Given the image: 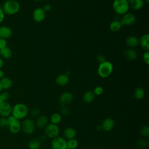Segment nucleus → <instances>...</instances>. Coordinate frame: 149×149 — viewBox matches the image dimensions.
Listing matches in <instances>:
<instances>
[{
    "label": "nucleus",
    "mask_w": 149,
    "mask_h": 149,
    "mask_svg": "<svg viewBox=\"0 0 149 149\" xmlns=\"http://www.w3.org/2000/svg\"><path fill=\"white\" fill-rule=\"evenodd\" d=\"M73 100V95L70 92H64L59 97V101L61 106H65L70 103Z\"/></svg>",
    "instance_id": "12"
},
{
    "label": "nucleus",
    "mask_w": 149,
    "mask_h": 149,
    "mask_svg": "<svg viewBox=\"0 0 149 149\" xmlns=\"http://www.w3.org/2000/svg\"><path fill=\"white\" fill-rule=\"evenodd\" d=\"M40 112V111L38 108H34L31 111V115L33 117H36L39 115Z\"/></svg>",
    "instance_id": "36"
},
{
    "label": "nucleus",
    "mask_w": 149,
    "mask_h": 149,
    "mask_svg": "<svg viewBox=\"0 0 149 149\" xmlns=\"http://www.w3.org/2000/svg\"><path fill=\"white\" fill-rule=\"evenodd\" d=\"M61 113L63 116H68L70 113V109L68 107H66L65 105L61 106Z\"/></svg>",
    "instance_id": "33"
},
{
    "label": "nucleus",
    "mask_w": 149,
    "mask_h": 149,
    "mask_svg": "<svg viewBox=\"0 0 149 149\" xmlns=\"http://www.w3.org/2000/svg\"><path fill=\"white\" fill-rule=\"evenodd\" d=\"M0 84L2 88V90H9L13 85V81L12 79L8 77H3L0 80Z\"/></svg>",
    "instance_id": "16"
},
{
    "label": "nucleus",
    "mask_w": 149,
    "mask_h": 149,
    "mask_svg": "<svg viewBox=\"0 0 149 149\" xmlns=\"http://www.w3.org/2000/svg\"><path fill=\"white\" fill-rule=\"evenodd\" d=\"M12 107L7 101H4L0 104V116L1 117H8L11 115Z\"/></svg>",
    "instance_id": "10"
},
{
    "label": "nucleus",
    "mask_w": 149,
    "mask_h": 149,
    "mask_svg": "<svg viewBox=\"0 0 149 149\" xmlns=\"http://www.w3.org/2000/svg\"><path fill=\"white\" fill-rule=\"evenodd\" d=\"M51 123L57 125L61 122L62 120V116L60 113H54L51 116Z\"/></svg>",
    "instance_id": "28"
},
{
    "label": "nucleus",
    "mask_w": 149,
    "mask_h": 149,
    "mask_svg": "<svg viewBox=\"0 0 149 149\" xmlns=\"http://www.w3.org/2000/svg\"><path fill=\"white\" fill-rule=\"evenodd\" d=\"M69 77L66 74H61L58 76L55 79V83L59 86H63L68 84Z\"/></svg>",
    "instance_id": "20"
},
{
    "label": "nucleus",
    "mask_w": 149,
    "mask_h": 149,
    "mask_svg": "<svg viewBox=\"0 0 149 149\" xmlns=\"http://www.w3.org/2000/svg\"><path fill=\"white\" fill-rule=\"evenodd\" d=\"M61 1H63V0H61Z\"/></svg>",
    "instance_id": "48"
},
{
    "label": "nucleus",
    "mask_w": 149,
    "mask_h": 149,
    "mask_svg": "<svg viewBox=\"0 0 149 149\" xmlns=\"http://www.w3.org/2000/svg\"><path fill=\"white\" fill-rule=\"evenodd\" d=\"M95 95H100L104 92V89L101 86H97L93 91Z\"/></svg>",
    "instance_id": "34"
},
{
    "label": "nucleus",
    "mask_w": 149,
    "mask_h": 149,
    "mask_svg": "<svg viewBox=\"0 0 149 149\" xmlns=\"http://www.w3.org/2000/svg\"><path fill=\"white\" fill-rule=\"evenodd\" d=\"M7 46V41L6 40L0 38V49Z\"/></svg>",
    "instance_id": "38"
},
{
    "label": "nucleus",
    "mask_w": 149,
    "mask_h": 149,
    "mask_svg": "<svg viewBox=\"0 0 149 149\" xmlns=\"http://www.w3.org/2000/svg\"><path fill=\"white\" fill-rule=\"evenodd\" d=\"M34 2H40L41 0H33Z\"/></svg>",
    "instance_id": "46"
},
{
    "label": "nucleus",
    "mask_w": 149,
    "mask_h": 149,
    "mask_svg": "<svg viewBox=\"0 0 149 149\" xmlns=\"http://www.w3.org/2000/svg\"><path fill=\"white\" fill-rule=\"evenodd\" d=\"M140 134L145 137L149 136V127L148 126H143L140 130Z\"/></svg>",
    "instance_id": "30"
},
{
    "label": "nucleus",
    "mask_w": 149,
    "mask_h": 149,
    "mask_svg": "<svg viewBox=\"0 0 149 149\" xmlns=\"http://www.w3.org/2000/svg\"><path fill=\"white\" fill-rule=\"evenodd\" d=\"M3 66V60L0 57V69H2V68Z\"/></svg>",
    "instance_id": "42"
},
{
    "label": "nucleus",
    "mask_w": 149,
    "mask_h": 149,
    "mask_svg": "<svg viewBox=\"0 0 149 149\" xmlns=\"http://www.w3.org/2000/svg\"><path fill=\"white\" fill-rule=\"evenodd\" d=\"M41 146V141L38 138H33L28 143L29 149H39Z\"/></svg>",
    "instance_id": "24"
},
{
    "label": "nucleus",
    "mask_w": 149,
    "mask_h": 149,
    "mask_svg": "<svg viewBox=\"0 0 149 149\" xmlns=\"http://www.w3.org/2000/svg\"><path fill=\"white\" fill-rule=\"evenodd\" d=\"M143 59L147 65L149 64V51H147L144 52L143 55Z\"/></svg>",
    "instance_id": "35"
},
{
    "label": "nucleus",
    "mask_w": 149,
    "mask_h": 149,
    "mask_svg": "<svg viewBox=\"0 0 149 149\" xmlns=\"http://www.w3.org/2000/svg\"><path fill=\"white\" fill-rule=\"evenodd\" d=\"M145 95L144 90L140 87L136 88L134 92V97L136 100H140L143 99Z\"/></svg>",
    "instance_id": "26"
},
{
    "label": "nucleus",
    "mask_w": 149,
    "mask_h": 149,
    "mask_svg": "<svg viewBox=\"0 0 149 149\" xmlns=\"http://www.w3.org/2000/svg\"><path fill=\"white\" fill-rule=\"evenodd\" d=\"M145 1H146L147 3H148V2H149V0H145Z\"/></svg>",
    "instance_id": "47"
},
{
    "label": "nucleus",
    "mask_w": 149,
    "mask_h": 149,
    "mask_svg": "<svg viewBox=\"0 0 149 149\" xmlns=\"http://www.w3.org/2000/svg\"><path fill=\"white\" fill-rule=\"evenodd\" d=\"M48 123V118L45 115H40L39 116L37 119H36L35 125L36 126L40 128V129H42L45 127Z\"/></svg>",
    "instance_id": "19"
},
{
    "label": "nucleus",
    "mask_w": 149,
    "mask_h": 149,
    "mask_svg": "<svg viewBox=\"0 0 149 149\" xmlns=\"http://www.w3.org/2000/svg\"><path fill=\"white\" fill-rule=\"evenodd\" d=\"M97 61L100 62V63L105 61V57H104V56L102 55H98L97 56Z\"/></svg>",
    "instance_id": "41"
},
{
    "label": "nucleus",
    "mask_w": 149,
    "mask_h": 149,
    "mask_svg": "<svg viewBox=\"0 0 149 149\" xmlns=\"http://www.w3.org/2000/svg\"><path fill=\"white\" fill-rule=\"evenodd\" d=\"M0 97L2 100V101L4 102V101H7L9 100L10 97V95L8 92L5 91H2L0 93Z\"/></svg>",
    "instance_id": "32"
},
{
    "label": "nucleus",
    "mask_w": 149,
    "mask_h": 149,
    "mask_svg": "<svg viewBox=\"0 0 149 149\" xmlns=\"http://www.w3.org/2000/svg\"><path fill=\"white\" fill-rule=\"evenodd\" d=\"M122 25L119 20H115L109 24V29L113 32H117L120 30Z\"/></svg>",
    "instance_id": "25"
},
{
    "label": "nucleus",
    "mask_w": 149,
    "mask_h": 149,
    "mask_svg": "<svg viewBox=\"0 0 149 149\" xmlns=\"http://www.w3.org/2000/svg\"><path fill=\"white\" fill-rule=\"evenodd\" d=\"M6 1H8V0H6Z\"/></svg>",
    "instance_id": "49"
},
{
    "label": "nucleus",
    "mask_w": 149,
    "mask_h": 149,
    "mask_svg": "<svg viewBox=\"0 0 149 149\" xmlns=\"http://www.w3.org/2000/svg\"><path fill=\"white\" fill-rule=\"evenodd\" d=\"M115 125V122L111 118H107L103 121L101 125V128L105 132L111 130Z\"/></svg>",
    "instance_id": "13"
},
{
    "label": "nucleus",
    "mask_w": 149,
    "mask_h": 149,
    "mask_svg": "<svg viewBox=\"0 0 149 149\" xmlns=\"http://www.w3.org/2000/svg\"><path fill=\"white\" fill-rule=\"evenodd\" d=\"M2 87H1V84H0V93L2 91Z\"/></svg>",
    "instance_id": "44"
},
{
    "label": "nucleus",
    "mask_w": 149,
    "mask_h": 149,
    "mask_svg": "<svg viewBox=\"0 0 149 149\" xmlns=\"http://www.w3.org/2000/svg\"><path fill=\"white\" fill-rule=\"evenodd\" d=\"M46 16V12L42 8H37L35 9L33 12V18L36 22H42Z\"/></svg>",
    "instance_id": "11"
},
{
    "label": "nucleus",
    "mask_w": 149,
    "mask_h": 149,
    "mask_svg": "<svg viewBox=\"0 0 149 149\" xmlns=\"http://www.w3.org/2000/svg\"><path fill=\"white\" fill-rule=\"evenodd\" d=\"M137 146L139 147H141V148H143V147H144L147 144V141L144 140V139H140L137 141Z\"/></svg>",
    "instance_id": "37"
},
{
    "label": "nucleus",
    "mask_w": 149,
    "mask_h": 149,
    "mask_svg": "<svg viewBox=\"0 0 149 149\" xmlns=\"http://www.w3.org/2000/svg\"><path fill=\"white\" fill-rule=\"evenodd\" d=\"M4 77V72L2 69H0V80Z\"/></svg>",
    "instance_id": "43"
},
{
    "label": "nucleus",
    "mask_w": 149,
    "mask_h": 149,
    "mask_svg": "<svg viewBox=\"0 0 149 149\" xmlns=\"http://www.w3.org/2000/svg\"><path fill=\"white\" fill-rule=\"evenodd\" d=\"M3 101H2V100L1 99V97H0V104L2 103V102H3Z\"/></svg>",
    "instance_id": "45"
},
{
    "label": "nucleus",
    "mask_w": 149,
    "mask_h": 149,
    "mask_svg": "<svg viewBox=\"0 0 149 149\" xmlns=\"http://www.w3.org/2000/svg\"><path fill=\"white\" fill-rule=\"evenodd\" d=\"M67 147V141L64 137L57 136L51 141L52 149H66Z\"/></svg>",
    "instance_id": "8"
},
{
    "label": "nucleus",
    "mask_w": 149,
    "mask_h": 149,
    "mask_svg": "<svg viewBox=\"0 0 149 149\" xmlns=\"http://www.w3.org/2000/svg\"><path fill=\"white\" fill-rule=\"evenodd\" d=\"M28 113V107L23 103L16 104L12 107L11 115L19 120L26 118L27 116Z\"/></svg>",
    "instance_id": "2"
},
{
    "label": "nucleus",
    "mask_w": 149,
    "mask_h": 149,
    "mask_svg": "<svg viewBox=\"0 0 149 149\" xmlns=\"http://www.w3.org/2000/svg\"><path fill=\"white\" fill-rule=\"evenodd\" d=\"M0 56L2 59H8L12 56V49L8 46L0 49Z\"/></svg>",
    "instance_id": "22"
},
{
    "label": "nucleus",
    "mask_w": 149,
    "mask_h": 149,
    "mask_svg": "<svg viewBox=\"0 0 149 149\" xmlns=\"http://www.w3.org/2000/svg\"><path fill=\"white\" fill-rule=\"evenodd\" d=\"M43 10L46 12H48V11H49L50 10H51V6L49 5V4H48V3H47V4H45L44 5V6H43Z\"/></svg>",
    "instance_id": "40"
},
{
    "label": "nucleus",
    "mask_w": 149,
    "mask_h": 149,
    "mask_svg": "<svg viewBox=\"0 0 149 149\" xmlns=\"http://www.w3.org/2000/svg\"><path fill=\"white\" fill-rule=\"evenodd\" d=\"M95 96L93 91L88 90L83 94V100L86 103H90L94 100Z\"/></svg>",
    "instance_id": "23"
},
{
    "label": "nucleus",
    "mask_w": 149,
    "mask_h": 149,
    "mask_svg": "<svg viewBox=\"0 0 149 149\" xmlns=\"http://www.w3.org/2000/svg\"><path fill=\"white\" fill-rule=\"evenodd\" d=\"M8 121V128L13 134L18 133L21 130V122L20 120L15 118L12 115L7 117Z\"/></svg>",
    "instance_id": "5"
},
{
    "label": "nucleus",
    "mask_w": 149,
    "mask_h": 149,
    "mask_svg": "<svg viewBox=\"0 0 149 149\" xmlns=\"http://www.w3.org/2000/svg\"><path fill=\"white\" fill-rule=\"evenodd\" d=\"M140 44L146 51L149 50V34H146L141 36L139 40Z\"/></svg>",
    "instance_id": "21"
},
{
    "label": "nucleus",
    "mask_w": 149,
    "mask_h": 149,
    "mask_svg": "<svg viewBox=\"0 0 149 149\" xmlns=\"http://www.w3.org/2000/svg\"><path fill=\"white\" fill-rule=\"evenodd\" d=\"M125 42L127 46L133 48L137 46L139 44V39L136 36H130L126 38Z\"/></svg>",
    "instance_id": "18"
},
{
    "label": "nucleus",
    "mask_w": 149,
    "mask_h": 149,
    "mask_svg": "<svg viewBox=\"0 0 149 149\" xmlns=\"http://www.w3.org/2000/svg\"><path fill=\"white\" fill-rule=\"evenodd\" d=\"M45 135L51 139H54L57 136H58L59 134V128L57 126V125H55L53 123L47 124V125L45 127Z\"/></svg>",
    "instance_id": "7"
},
{
    "label": "nucleus",
    "mask_w": 149,
    "mask_h": 149,
    "mask_svg": "<svg viewBox=\"0 0 149 149\" xmlns=\"http://www.w3.org/2000/svg\"><path fill=\"white\" fill-rule=\"evenodd\" d=\"M12 36V29L6 26L0 27V38L7 40Z\"/></svg>",
    "instance_id": "14"
},
{
    "label": "nucleus",
    "mask_w": 149,
    "mask_h": 149,
    "mask_svg": "<svg viewBox=\"0 0 149 149\" xmlns=\"http://www.w3.org/2000/svg\"><path fill=\"white\" fill-rule=\"evenodd\" d=\"M78 146V141L74 139H69L67 141V147L70 149H75Z\"/></svg>",
    "instance_id": "29"
},
{
    "label": "nucleus",
    "mask_w": 149,
    "mask_h": 149,
    "mask_svg": "<svg viewBox=\"0 0 149 149\" xmlns=\"http://www.w3.org/2000/svg\"><path fill=\"white\" fill-rule=\"evenodd\" d=\"M63 134L65 139H66L69 140V139H74L76 135V131L74 128L71 127H68L64 129Z\"/></svg>",
    "instance_id": "17"
},
{
    "label": "nucleus",
    "mask_w": 149,
    "mask_h": 149,
    "mask_svg": "<svg viewBox=\"0 0 149 149\" xmlns=\"http://www.w3.org/2000/svg\"><path fill=\"white\" fill-rule=\"evenodd\" d=\"M5 13L3 12L2 9L0 8V24L5 19Z\"/></svg>",
    "instance_id": "39"
},
{
    "label": "nucleus",
    "mask_w": 149,
    "mask_h": 149,
    "mask_svg": "<svg viewBox=\"0 0 149 149\" xmlns=\"http://www.w3.org/2000/svg\"><path fill=\"white\" fill-rule=\"evenodd\" d=\"M129 8L134 10L141 9L144 5L143 0H127Z\"/></svg>",
    "instance_id": "15"
},
{
    "label": "nucleus",
    "mask_w": 149,
    "mask_h": 149,
    "mask_svg": "<svg viewBox=\"0 0 149 149\" xmlns=\"http://www.w3.org/2000/svg\"><path fill=\"white\" fill-rule=\"evenodd\" d=\"M136 19L135 16L130 13H126L123 15V16L121 18L120 23L122 26H132L136 22Z\"/></svg>",
    "instance_id": "9"
},
{
    "label": "nucleus",
    "mask_w": 149,
    "mask_h": 149,
    "mask_svg": "<svg viewBox=\"0 0 149 149\" xmlns=\"http://www.w3.org/2000/svg\"><path fill=\"white\" fill-rule=\"evenodd\" d=\"M125 55L127 56V58L129 60H131V61L135 60L137 57V54L136 51L132 48H130L126 51Z\"/></svg>",
    "instance_id": "27"
},
{
    "label": "nucleus",
    "mask_w": 149,
    "mask_h": 149,
    "mask_svg": "<svg viewBox=\"0 0 149 149\" xmlns=\"http://www.w3.org/2000/svg\"><path fill=\"white\" fill-rule=\"evenodd\" d=\"M35 128V123L31 118H27L21 123V129L26 134H31L33 133Z\"/></svg>",
    "instance_id": "6"
},
{
    "label": "nucleus",
    "mask_w": 149,
    "mask_h": 149,
    "mask_svg": "<svg viewBox=\"0 0 149 149\" xmlns=\"http://www.w3.org/2000/svg\"><path fill=\"white\" fill-rule=\"evenodd\" d=\"M20 3L16 0H8L3 4L2 10L5 14L13 15L16 14L20 10Z\"/></svg>",
    "instance_id": "1"
},
{
    "label": "nucleus",
    "mask_w": 149,
    "mask_h": 149,
    "mask_svg": "<svg viewBox=\"0 0 149 149\" xmlns=\"http://www.w3.org/2000/svg\"><path fill=\"white\" fill-rule=\"evenodd\" d=\"M113 71L112 63L108 61H105L100 63L98 68V74L102 78L108 77Z\"/></svg>",
    "instance_id": "3"
},
{
    "label": "nucleus",
    "mask_w": 149,
    "mask_h": 149,
    "mask_svg": "<svg viewBox=\"0 0 149 149\" xmlns=\"http://www.w3.org/2000/svg\"><path fill=\"white\" fill-rule=\"evenodd\" d=\"M112 8L116 14L121 15L127 13L129 6L127 0H114Z\"/></svg>",
    "instance_id": "4"
},
{
    "label": "nucleus",
    "mask_w": 149,
    "mask_h": 149,
    "mask_svg": "<svg viewBox=\"0 0 149 149\" xmlns=\"http://www.w3.org/2000/svg\"><path fill=\"white\" fill-rule=\"evenodd\" d=\"M0 127L2 129L8 128V121L6 117L0 118Z\"/></svg>",
    "instance_id": "31"
}]
</instances>
